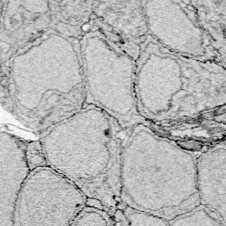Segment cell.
Segmentation results:
<instances>
[{"label":"cell","instance_id":"4fadbf2b","mask_svg":"<svg viewBox=\"0 0 226 226\" xmlns=\"http://www.w3.org/2000/svg\"><path fill=\"white\" fill-rule=\"evenodd\" d=\"M169 226H226L219 216L202 205L169 221Z\"/></svg>","mask_w":226,"mask_h":226},{"label":"cell","instance_id":"8992f818","mask_svg":"<svg viewBox=\"0 0 226 226\" xmlns=\"http://www.w3.org/2000/svg\"><path fill=\"white\" fill-rule=\"evenodd\" d=\"M87 197L49 166L30 171L19 193L13 226H71Z\"/></svg>","mask_w":226,"mask_h":226},{"label":"cell","instance_id":"6da1fadb","mask_svg":"<svg viewBox=\"0 0 226 226\" xmlns=\"http://www.w3.org/2000/svg\"><path fill=\"white\" fill-rule=\"evenodd\" d=\"M124 132L117 122L93 105L40 133L47 165L76 186L87 202L113 215L120 200Z\"/></svg>","mask_w":226,"mask_h":226},{"label":"cell","instance_id":"277c9868","mask_svg":"<svg viewBox=\"0 0 226 226\" xmlns=\"http://www.w3.org/2000/svg\"><path fill=\"white\" fill-rule=\"evenodd\" d=\"M134 86L137 110L147 122L193 118L225 105L226 69L171 52L148 36L136 60Z\"/></svg>","mask_w":226,"mask_h":226},{"label":"cell","instance_id":"5bb4252c","mask_svg":"<svg viewBox=\"0 0 226 226\" xmlns=\"http://www.w3.org/2000/svg\"><path fill=\"white\" fill-rule=\"evenodd\" d=\"M110 222L109 213L87 204L77 215L71 226H109Z\"/></svg>","mask_w":226,"mask_h":226},{"label":"cell","instance_id":"ba28073f","mask_svg":"<svg viewBox=\"0 0 226 226\" xmlns=\"http://www.w3.org/2000/svg\"><path fill=\"white\" fill-rule=\"evenodd\" d=\"M93 20L137 56L149 36L141 1H94Z\"/></svg>","mask_w":226,"mask_h":226},{"label":"cell","instance_id":"5b68a950","mask_svg":"<svg viewBox=\"0 0 226 226\" xmlns=\"http://www.w3.org/2000/svg\"><path fill=\"white\" fill-rule=\"evenodd\" d=\"M85 105L114 118L123 130L148 122L137 110L135 69L138 56L91 20L80 38Z\"/></svg>","mask_w":226,"mask_h":226},{"label":"cell","instance_id":"7c38bea8","mask_svg":"<svg viewBox=\"0 0 226 226\" xmlns=\"http://www.w3.org/2000/svg\"><path fill=\"white\" fill-rule=\"evenodd\" d=\"M94 1H50L53 29L63 35L80 39L93 19Z\"/></svg>","mask_w":226,"mask_h":226},{"label":"cell","instance_id":"3957f363","mask_svg":"<svg viewBox=\"0 0 226 226\" xmlns=\"http://www.w3.org/2000/svg\"><path fill=\"white\" fill-rule=\"evenodd\" d=\"M120 200L123 206L168 222L200 206L196 156L148 125L125 130Z\"/></svg>","mask_w":226,"mask_h":226},{"label":"cell","instance_id":"8fae6325","mask_svg":"<svg viewBox=\"0 0 226 226\" xmlns=\"http://www.w3.org/2000/svg\"><path fill=\"white\" fill-rule=\"evenodd\" d=\"M200 26L225 63L226 0H191Z\"/></svg>","mask_w":226,"mask_h":226},{"label":"cell","instance_id":"9c48e42d","mask_svg":"<svg viewBox=\"0 0 226 226\" xmlns=\"http://www.w3.org/2000/svg\"><path fill=\"white\" fill-rule=\"evenodd\" d=\"M25 147L15 136L0 133V226H13L18 196L30 171Z\"/></svg>","mask_w":226,"mask_h":226},{"label":"cell","instance_id":"7a4b0ae2","mask_svg":"<svg viewBox=\"0 0 226 226\" xmlns=\"http://www.w3.org/2000/svg\"><path fill=\"white\" fill-rule=\"evenodd\" d=\"M18 117L38 133L85 106L80 39L51 29L20 50L11 71Z\"/></svg>","mask_w":226,"mask_h":226},{"label":"cell","instance_id":"9a60e30c","mask_svg":"<svg viewBox=\"0 0 226 226\" xmlns=\"http://www.w3.org/2000/svg\"><path fill=\"white\" fill-rule=\"evenodd\" d=\"M122 211L127 220L128 226H169V222L154 215L138 211L124 206Z\"/></svg>","mask_w":226,"mask_h":226},{"label":"cell","instance_id":"2e32d148","mask_svg":"<svg viewBox=\"0 0 226 226\" xmlns=\"http://www.w3.org/2000/svg\"><path fill=\"white\" fill-rule=\"evenodd\" d=\"M25 157L29 171L48 166L40 140L31 141L26 144Z\"/></svg>","mask_w":226,"mask_h":226},{"label":"cell","instance_id":"52a82bcc","mask_svg":"<svg viewBox=\"0 0 226 226\" xmlns=\"http://www.w3.org/2000/svg\"><path fill=\"white\" fill-rule=\"evenodd\" d=\"M148 35L170 51L225 67L200 26L190 1H141Z\"/></svg>","mask_w":226,"mask_h":226},{"label":"cell","instance_id":"30bf717a","mask_svg":"<svg viewBox=\"0 0 226 226\" xmlns=\"http://www.w3.org/2000/svg\"><path fill=\"white\" fill-rule=\"evenodd\" d=\"M200 204L226 224V144L223 140L196 156Z\"/></svg>","mask_w":226,"mask_h":226},{"label":"cell","instance_id":"e0dca14e","mask_svg":"<svg viewBox=\"0 0 226 226\" xmlns=\"http://www.w3.org/2000/svg\"><path fill=\"white\" fill-rule=\"evenodd\" d=\"M109 226H128V223L122 209H117L113 215H110Z\"/></svg>","mask_w":226,"mask_h":226}]
</instances>
